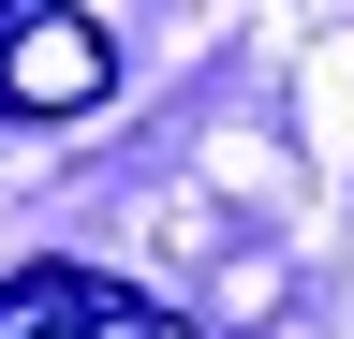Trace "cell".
Wrapping results in <instances>:
<instances>
[{
    "label": "cell",
    "instance_id": "1",
    "mask_svg": "<svg viewBox=\"0 0 354 339\" xmlns=\"http://www.w3.org/2000/svg\"><path fill=\"white\" fill-rule=\"evenodd\" d=\"M104 89H118L104 15H74V0H30V15L0 30V118H88Z\"/></svg>",
    "mask_w": 354,
    "mask_h": 339
},
{
    "label": "cell",
    "instance_id": "2",
    "mask_svg": "<svg viewBox=\"0 0 354 339\" xmlns=\"http://www.w3.org/2000/svg\"><path fill=\"white\" fill-rule=\"evenodd\" d=\"M15 15H30V0H0V30H15Z\"/></svg>",
    "mask_w": 354,
    "mask_h": 339
}]
</instances>
